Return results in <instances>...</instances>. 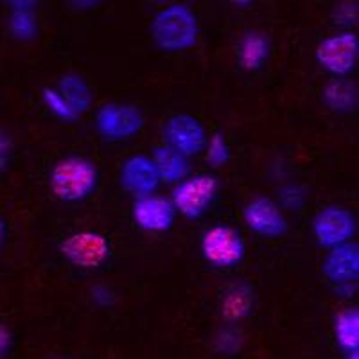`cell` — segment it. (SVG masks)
I'll list each match as a JSON object with an SVG mask.
<instances>
[{
    "instance_id": "cell-1",
    "label": "cell",
    "mask_w": 359,
    "mask_h": 359,
    "mask_svg": "<svg viewBox=\"0 0 359 359\" xmlns=\"http://www.w3.org/2000/svg\"><path fill=\"white\" fill-rule=\"evenodd\" d=\"M149 34L153 43L163 53H184L196 47L200 40V22L191 6L171 2L155 13Z\"/></svg>"
},
{
    "instance_id": "cell-15",
    "label": "cell",
    "mask_w": 359,
    "mask_h": 359,
    "mask_svg": "<svg viewBox=\"0 0 359 359\" xmlns=\"http://www.w3.org/2000/svg\"><path fill=\"white\" fill-rule=\"evenodd\" d=\"M269 38L261 31H248L243 34L239 47H237V63L246 72H257L268 62Z\"/></svg>"
},
{
    "instance_id": "cell-2",
    "label": "cell",
    "mask_w": 359,
    "mask_h": 359,
    "mask_svg": "<svg viewBox=\"0 0 359 359\" xmlns=\"http://www.w3.org/2000/svg\"><path fill=\"white\" fill-rule=\"evenodd\" d=\"M99 182L95 163L85 156L57 160L49 172V187L54 198L65 203H78L94 194Z\"/></svg>"
},
{
    "instance_id": "cell-32",
    "label": "cell",
    "mask_w": 359,
    "mask_h": 359,
    "mask_svg": "<svg viewBox=\"0 0 359 359\" xmlns=\"http://www.w3.org/2000/svg\"><path fill=\"white\" fill-rule=\"evenodd\" d=\"M146 2H147V4L156 6V8H163V6L171 4V0H146Z\"/></svg>"
},
{
    "instance_id": "cell-11",
    "label": "cell",
    "mask_w": 359,
    "mask_h": 359,
    "mask_svg": "<svg viewBox=\"0 0 359 359\" xmlns=\"http://www.w3.org/2000/svg\"><path fill=\"white\" fill-rule=\"evenodd\" d=\"M131 217L140 230L160 233L172 229L176 210L171 198L160 196L153 192V194L135 198L131 205Z\"/></svg>"
},
{
    "instance_id": "cell-9",
    "label": "cell",
    "mask_w": 359,
    "mask_h": 359,
    "mask_svg": "<svg viewBox=\"0 0 359 359\" xmlns=\"http://www.w3.org/2000/svg\"><path fill=\"white\" fill-rule=\"evenodd\" d=\"M162 135L168 146L187 158L203 153L208 139L203 124L189 114H176L169 117L163 124Z\"/></svg>"
},
{
    "instance_id": "cell-31",
    "label": "cell",
    "mask_w": 359,
    "mask_h": 359,
    "mask_svg": "<svg viewBox=\"0 0 359 359\" xmlns=\"http://www.w3.org/2000/svg\"><path fill=\"white\" fill-rule=\"evenodd\" d=\"M229 2H230V4L237 6V8H246V6L253 4L255 0H229Z\"/></svg>"
},
{
    "instance_id": "cell-7",
    "label": "cell",
    "mask_w": 359,
    "mask_h": 359,
    "mask_svg": "<svg viewBox=\"0 0 359 359\" xmlns=\"http://www.w3.org/2000/svg\"><path fill=\"white\" fill-rule=\"evenodd\" d=\"M63 259L74 268L97 269L110 259V241L94 230H81L67 236L60 245Z\"/></svg>"
},
{
    "instance_id": "cell-33",
    "label": "cell",
    "mask_w": 359,
    "mask_h": 359,
    "mask_svg": "<svg viewBox=\"0 0 359 359\" xmlns=\"http://www.w3.org/2000/svg\"><path fill=\"white\" fill-rule=\"evenodd\" d=\"M345 359H359V352H351V354L345 355Z\"/></svg>"
},
{
    "instance_id": "cell-4",
    "label": "cell",
    "mask_w": 359,
    "mask_h": 359,
    "mask_svg": "<svg viewBox=\"0 0 359 359\" xmlns=\"http://www.w3.org/2000/svg\"><path fill=\"white\" fill-rule=\"evenodd\" d=\"M314 57L325 72L334 78H347L354 72L359 60V38L354 31H339L323 38L316 47Z\"/></svg>"
},
{
    "instance_id": "cell-29",
    "label": "cell",
    "mask_w": 359,
    "mask_h": 359,
    "mask_svg": "<svg viewBox=\"0 0 359 359\" xmlns=\"http://www.w3.org/2000/svg\"><path fill=\"white\" fill-rule=\"evenodd\" d=\"M9 9H34L41 0H2Z\"/></svg>"
},
{
    "instance_id": "cell-20",
    "label": "cell",
    "mask_w": 359,
    "mask_h": 359,
    "mask_svg": "<svg viewBox=\"0 0 359 359\" xmlns=\"http://www.w3.org/2000/svg\"><path fill=\"white\" fill-rule=\"evenodd\" d=\"M8 29L15 40L33 41L38 36V17L34 9H13Z\"/></svg>"
},
{
    "instance_id": "cell-21",
    "label": "cell",
    "mask_w": 359,
    "mask_h": 359,
    "mask_svg": "<svg viewBox=\"0 0 359 359\" xmlns=\"http://www.w3.org/2000/svg\"><path fill=\"white\" fill-rule=\"evenodd\" d=\"M203 151L205 160H207V163L212 169L224 168L230 162V158H232V151H230V146L226 142V137L221 131H217L210 139H207Z\"/></svg>"
},
{
    "instance_id": "cell-10",
    "label": "cell",
    "mask_w": 359,
    "mask_h": 359,
    "mask_svg": "<svg viewBox=\"0 0 359 359\" xmlns=\"http://www.w3.org/2000/svg\"><path fill=\"white\" fill-rule=\"evenodd\" d=\"M246 226L266 239H278L287 232V219L284 210L271 198L257 196L248 201L243 210Z\"/></svg>"
},
{
    "instance_id": "cell-26",
    "label": "cell",
    "mask_w": 359,
    "mask_h": 359,
    "mask_svg": "<svg viewBox=\"0 0 359 359\" xmlns=\"http://www.w3.org/2000/svg\"><path fill=\"white\" fill-rule=\"evenodd\" d=\"M9 156H11V140L4 131L0 130V172L8 168Z\"/></svg>"
},
{
    "instance_id": "cell-6",
    "label": "cell",
    "mask_w": 359,
    "mask_h": 359,
    "mask_svg": "<svg viewBox=\"0 0 359 359\" xmlns=\"http://www.w3.org/2000/svg\"><path fill=\"white\" fill-rule=\"evenodd\" d=\"M201 255L208 264L219 269L236 268L245 259L246 245L241 233L226 224H216L201 236Z\"/></svg>"
},
{
    "instance_id": "cell-18",
    "label": "cell",
    "mask_w": 359,
    "mask_h": 359,
    "mask_svg": "<svg viewBox=\"0 0 359 359\" xmlns=\"http://www.w3.org/2000/svg\"><path fill=\"white\" fill-rule=\"evenodd\" d=\"M253 311V293L246 284L229 287L221 298V316L229 323H236L250 316Z\"/></svg>"
},
{
    "instance_id": "cell-12",
    "label": "cell",
    "mask_w": 359,
    "mask_h": 359,
    "mask_svg": "<svg viewBox=\"0 0 359 359\" xmlns=\"http://www.w3.org/2000/svg\"><path fill=\"white\" fill-rule=\"evenodd\" d=\"M118 180H121L124 191L133 194L135 198L153 194L162 184L151 156L147 155H133L124 160V163L121 165V172H118Z\"/></svg>"
},
{
    "instance_id": "cell-3",
    "label": "cell",
    "mask_w": 359,
    "mask_h": 359,
    "mask_svg": "<svg viewBox=\"0 0 359 359\" xmlns=\"http://www.w3.org/2000/svg\"><path fill=\"white\" fill-rule=\"evenodd\" d=\"M219 191V180L210 172L187 176L172 189L171 201L176 214H182L187 219H198L207 212L214 203Z\"/></svg>"
},
{
    "instance_id": "cell-27",
    "label": "cell",
    "mask_w": 359,
    "mask_h": 359,
    "mask_svg": "<svg viewBox=\"0 0 359 359\" xmlns=\"http://www.w3.org/2000/svg\"><path fill=\"white\" fill-rule=\"evenodd\" d=\"M107 0H67V4L70 6L76 11H92V9H97L99 6L104 4Z\"/></svg>"
},
{
    "instance_id": "cell-23",
    "label": "cell",
    "mask_w": 359,
    "mask_h": 359,
    "mask_svg": "<svg viewBox=\"0 0 359 359\" xmlns=\"http://www.w3.org/2000/svg\"><path fill=\"white\" fill-rule=\"evenodd\" d=\"M216 348L221 354H236L241 348V338L233 331H221L216 338Z\"/></svg>"
},
{
    "instance_id": "cell-5",
    "label": "cell",
    "mask_w": 359,
    "mask_h": 359,
    "mask_svg": "<svg viewBox=\"0 0 359 359\" xmlns=\"http://www.w3.org/2000/svg\"><path fill=\"white\" fill-rule=\"evenodd\" d=\"M144 123L146 118L142 110L126 102H108L95 114V128L108 142H123L133 139L135 135L142 131Z\"/></svg>"
},
{
    "instance_id": "cell-24",
    "label": "cell",
    "mask_w": 359,
    "mask_h": 359,
    "mask_svg": "<svg viewBox=\"0 0 359 359\" xmlns=\"http://www.w3.org/2000/svg\"><path fill=\"white\" fill-rule=\"evenodd\" d=\"M334 17L339 24H355L358 20V4L347 0V2H341L339 6H336Z\"/></svg>"
},
{
    "instance_id": "cell-30",
    "label": "cell",
    "mask_w": 359,
    "mask_h": 359,
    "mask_svg": "<svg viewBox=\"0 0 359 359\" xmlns=\"http://www.w3.org/2000/svg\"><path fill=\"white\" fill-rule=\"evenodd\" d=\"M6 233H8V229H6V221H4V217L0 216V246L4 245Z\"/></svg>"
},
{
    "instance_id": "cell-13",
    "label": "cell",
    "mask_w": 359,
    "mask_h": 359,
    "mask_svg": "<svg viewBox=\"0 0 359 359\" xmlns=\"http://www.w3.org/2000/svg\"><path fill=\"white\" fill-rule=\"evenodd\" d=\"M322 273L334 286L358 282L359 246L351 241L329 250L322 262Z\"/></svg>"
},
{
    "instance_id": "cell-25",
    "label": "cell",
    "mask_w": 359,
    "mask_h": 359,
    "mask_svg": "<svg viewBox=\"0 0 359 359\" xmlns=\"http://www.w3.org/2000/svg\"><path fill=\"white\" fill-rule=\"evenodd\" d=\"M92 300L101 307H111L115 304V294L107 286H95L92 290Z\"/></svg>"
},
{
    "instance_id": "cell-17",
    "label": "cell",
    "mask_w": 359,
    "mask_h": 359,
    "mask_svg": "<svg viewBox=\"0 0 359 359\" xmlns=\"http://www.w3.org/2000/svg\"><path fill=\"white\" fill-rule=\"evenodd\" d=\"M56 88L65 97V101L69 102L70 107L76 110L79 117L86 114L92 108V104H94V92H92L90 85L86 83V79L79 76V74L69 72L62 76Z\"/></svg>"
},
{
    "instance_id": "cell-19",
    "label": "cell",
    "mask_w": 359,
    "mask_h": 359,
    "mask_svg": "<svg viewBox=\"0 0 359 359\" xmlns=\"http://www.w3.org/2000/svg\"><path fill=\"white\" fill-rule=\"evenodd\" d=\"M336 345L345 354L359 352V311L358 307H345L334 316Z\"/></svg>"
},
{
    "instance_id": "cell-14",
    "label": "cell",
    "mask_w": 359,
    "mask_h": 359,
    "mask_svg": "<svg viewBox=\"0 0 359 359\" xmlns=\"http://www.w3.org/2000/svg\"><path fill=\"white\" fill-rule=\"evenodd\" d=\"M322 101L334 114L345 115L358 110L359 90L354 81L347 78H334L322 90Z\"/></svg>"
},
{
    "instance_id": "cell-28",
    "label": "cell",
    "mask_w": 359,
    "mask_h": 359,
    "mask_svg": "<svg viewBox=\"0 0 359 359\" xmlns=\"http://www.w3.org/2000/svg\"><path fill=\"white\" fill-rule=\"evenodd\" d=\"M11 343H13L11 332H9L8 327L0 323V359L8 355L9 348H11Z\"/></svg>"
},
{
    "instance_id": "cell-16",
    "label": "cell",
    "mask_w": 359,
    "mask_h": 359,
    "mask_svg": "<svg viewBox=\"0 0 359 359\" xmlns=\"http://www.w3.org/2000/svg\"><path fill=\"white\" fill-rule=\"evenodd\" d=\"M153 163H155L156 172L160 176V182L165 184H178L184 178H187L191 172V165H189V158L182 155L180 151L172 149L171 146L163 144L153 149L151 155Z\"/></svg>"
},
{
    "instance_id": "cell-34",
    "label": "cell",
    "mask_w": 359,
    "mask_h": 359,
    "mask_svg": "<svg viewBox=\"0 0 359 359\" xmlns=\"http://www.w3.org/2000/svg\"><path fill=\"white\" fill-rule=\"evenodd\" d=\"M54 359H63V358H54Z\"/></svg>"
},
{
    "instance_id": "cell-22",
    "label": "cell",
    "mask_w": 359,
    "mask_h": 359,
    "mask_svg": "<svg viewBox=\"0 0 359 359\" xmlns=\"http://www.w3.org/2000/svg\"><path fill=\"white\" fill-rule=\"evenodd\" d=\"M41 101H43L45 108L50 111L53 115H56L57 118H62L65 123H74V121H78L79 115L76 114L72 107H70L69 102L65 101L57 88H53V86H45L41 90Z\"/></svg>"
},
{
    "instance_id": "cell-8",
    "label": "cell",
    "mask_w": 359,
    "mask_h": 359,
    "mask_svg": "<svg viewBox=\"0 0 359 359\" xmlns=\"http://www.w3.org/2000/svg\"><path fill=\"white\" fill-rule=\"evenodd\" d=\"M355 226L358 224L354 214L341 205H329L322 208L313 219L314 239L322 248L327 250L351 243L355 233Z\"/></svg>"
}]
</instances>
